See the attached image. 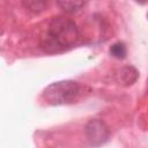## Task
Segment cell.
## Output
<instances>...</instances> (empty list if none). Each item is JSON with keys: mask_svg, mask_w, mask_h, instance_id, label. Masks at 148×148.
I'll list each match as a JSON object with an SVG mask.
<instances>
[{"mask_svg": "<svg viewBox=\"0 0 148 148\" xmlns=\"http://www.w3.org/2000/svg\"><path fill=\"white\" fill-rule=\"evenodd\" d=\"M77 38L79 30L76 24L71 18L57 16L51 20L42 45L47 52H60L72 46Z\"/></svg>", "mask_w": 148, "mask_h": 148, "instance_id": "6da1fadb", "label": "cell"}, {"mask_svg": "<svg viewBox=\"0 0 148 148\" xmlns=\"http://www.w3.org/2000/svg\"><path fill=\"white\" fill-rule=\"evenodd\" d=\"M81 88L74 81H59L46 87L42 94V99L50 105H62L73 103L80 95Z\"/></svg>", "mask_w": 148, "mask_h": 148, "instance_id": "7a4b0ae2", "label": "cell"}, {"mask_svg": "<svg viewBox=\"0 0 148 148\" xmlns=\"http://www.w3.org/2000/svg\"><path fill=\"white\" fill-rule=\"evenodd\" d=\"M86 135L91 145L98 146L104 143L109 138V131L105 124L98 119L91 120L86 126Z\"/></svg>", "mask_w": 148, "mask_h": 148, "instance_id": "3957f363", "label": "cell"}, {"mask_svg": "<svg viewBox=\"0 0 148 148\" xmlns=\"http://www.w3.org/2000/svg\"><path fill=\"white\" fill-rule=\"evenodd\" d=\"M86 0H57L58 6L66 13H74L81 9Z\"/></svg>", "mask_w": 148, "mask_h": 148, "instance_id": "277c9868", "label": "cell"}, {"mask_svg": "<svg viewBox=\"0 0 148 148\" xmlns=\"http://www.w3.org/2000/svg\"><path fill=\"white\" fill-rule=\"evenodd\" d=\"M22 3L29 12L38 14L46 9L49 0H22Z\"/></svg>", "mask_w": 148, "mask_h": 148, "instance_id": "5b68a950", "label": "cell"}, {"mask_svg": "<svg viewBox=\"0 0 148 148\" xmlns=\"http://www.w3.org/2000/svg\"><path fill=\"white\" fill-rule=\"evenodd\" d=\"M110 54L116 59H124L126 57V46L124 43L118 42L114 43L110 47Z\"/></svg>", "mask_w": 148, "mask_h": 148, "instance_id": "8992f818", "label": "cell"}, {"mask_svg": "<svg viewBox=\"0 0 148 148\" xmlns=\"http://www.w3.org/2000/svg\"><path fill=\"white\" fill-rule=\"evenodd\" d=\"M132 69H133L132 67H127V68H123V69L120 71L119 76L124 77V79L121 80V82H123V83H125V84H131L132 82H134V81L136 80L135 77H131V76H132V74H131L130 72H131Z\"/></svg>", "mask_w": 148, "mask_h": 148, "instance_id": "52a82bcc", "label": "cell"}]
</instances>
